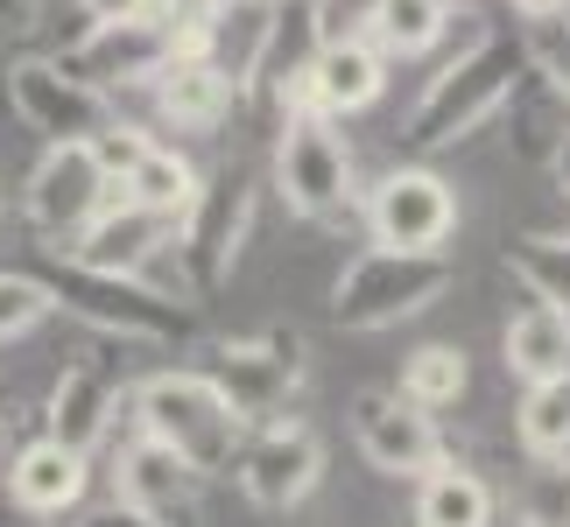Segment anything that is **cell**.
Returning a JSON list of instances; mask_svg holds the SVG:
<instances>
[{
    "instance_id": "12",
    "label": "cell",
    "mask_w": 570,
    "mask_h": 527,
    "mask_svg": "<svg viewBox=\"0 0 570 527\" xmlns=\"http://www.w3.org/2000/svg\"><path fill=\"white\" fill-rule=\"evenodd\" d=\"M345 422H353V450L366 457V471L381 478H430L451 457L436 415H423L402 387H360Z\"/></svg>"
},
{
    "instance_id": "23",
    "label": "cell",
    "mask_w": 570,
    "mask_h": 527,
    "mask_svg": "<svg viewBox=\"0 0 570 527\" xmlns=\"http://www.w3.org/2000/svg\"><path fill=\"white\" fill-rule=\"evenodd\" d=\"M197 190H205V169H197L177 141H156V148L135 162V176L120 183L127 205L156 211V218H169V226H184V211L197 205Z\"/></svg>"
},
{
    "instance_id": "2",
    "label": "cell",
    "mask_w": 570,
    "mask_h": 527,
    "mask_svg": "<svg viewBox=\"0 0 570 527\" xmlns=\"http://www.w3.org/2000/svg\"><path fill=\"white\" fill-rule=\"evenodd\" d=\"M42 289L63 317H78L85 331L99 338H120V345H156V351H177L197 338V302L169 296L163 281L148 275H120V268H92L78 253H42L36 260Z\"/></svg>"
},
{
    "instance_id": "28",
    "label": "cell",
    "mask_w": 570,
    "mask_h": 527,
    "mask_svg": "<svg viewBox=\"0 0 570 527\" xmlns=\"http://www.w3.org/2000/svg\"><path fill=\"white\" fill-rule=\"evenodd\" d=\"M42 317H57V302H50V289H42V275H36V268H0V345L29 338Z\"/></svg>"
},
{
    "instance_id": "22",
    "label": "cell",
    "mask_w": 570,
    "mask_h": 527,
    "mask_svg": "<svg viewBox=\"0 0 570 527\" xmlns=\"http://www.w3.org/2000/svg\"><path fill=\"white\" fill-rule=\"evenodd\" d=\"M493 520H500V493L472 465L444 457L430 478H415V527H493Z\"/></svg>"
},
{
    "instance_id": "6",
    "label": "cell",
    "mask_w": 570,
    "mask_h": 527,
    "mask_svg": "<svg viewBox=\"0 0 570 527\" xmlns=\"http://www.w3.org/2000/svg\"><path fill=\"white\" fill-rule=\"evenodd\" d=\"M451 253H402V247H360L332 275V324L338 331H394L423 317L451 289Z\"/></svg>"
},
{
    "instance_id": "33",
    "label": "cell",
    "mask_w": 570,
    "mask_h": 527,
    "mask_svg": "<svg viewBox=\"0 0 570 527\" xmlns=\"http://www.w3.org/2000/svg\"><path fill=\"white\" fill-rule=\"evenodd\" d=\"M148 148H156V135H148V127H135V120H114V127H106V135L92 141V156H99V169L114 176V183H127V176H135V162L148 156Z\"/></svg>"
},
{
    "instance_id": "8",
    "label": "cell",
    "mask_w": 570,
    "mask_h": 527,
    "mask_svg": "<svg viewBox=\"0 0 570 527\" xmlns=\"http://www.w3.org/2000/svg\"><path fill=\"white\" fill-rule=\"evenodd\" d=\"M114 205H120V183L99 169L92 148H42L29 183H21V218L42 239V253H71Z\"/></svg>"
},
{
    "instance_id": "32",
    "label": "cell",
    "mask_w": 570,
    "mask_h": 527,
    "mask_svg": "<svg viewBox=\"0 0 570 527\" xmlns=\"http://www.w3.org/2000/svg\"><path fill=\"white\" fill-rule=\"evenodd\" d=\"M381 14V0H311V42H345L366 36Z\"/></svg>"
},
{
    "instance_id": "19",
    "label": "cell",
    "mask_w": 570,
    "mask_h": 527,
    "mask_svg": "<svg viewBox=\"0 0 570 527\" xmlns=\"http://www.w3.org/2000/svg\"><path fill=\"white\" fill-rule=\"evenodd\" d=\"M148 106H156V120L177 127V135H218L239 99H233V84L218 78L212 57H169L156 71V84H148Z\"/></svg>"
},
{
    "instance_id": "20",
    "label": "cell",
    "mask_w": 570,
    "mask_h": 527,
    "mask_svg": "<svg viewBox=\"0 0 570 527\" xmlns=\"http://www.w3.org/2000/svg\"><path fill=\"white\" fill-rule=\"evenodd\" d=\"M177 247V226H169V218H156V211H141V205H120L99 218L92 232L78 239V260H92V268H120V275H148L156 268V260Z\"/></svg>"
},
{
    "instance_id": "35",
    "label": "cell",
    "mask_w": 570,
    "mask_h": 527,
    "mask_svg": "<svg viewBox=\"0 0 570 527\" xmlns=\"http://www.w3.org/2000/svg\"><path fill=\"white\" fill-rule=\"evenodd\" d=\"M29 29H36V0H0V57H8V42L29 36Z\"/></svg>"
},
{
    "instance_id": "14",
    "label": "cell",
    "mask_w": 570,
    "mask_h": 527,
    "mask_svg": "<svg viewBox=\"0 0 570 527\" xmlns=\"http://www.w3.org/2000/svg\"><path fill=\"white\" fill-rule=\"evenodd\" d=\"M92 478H99V457H85V450H71V444H57V436L36 429V436H21L8 450L0 493H8V507L29 514V520H78Z\"/></svg>"
},
{
    "instance_id": "4",
    "label": "cell",
    "mask_w": 570,
    "mask_h": 527,
    "mask_svg": "<svg viewBox=\"0 0 570 527\" xmlns=\"http://www.w3.org/2000/svg\"><path fill=\"white\" fill-rule=\"evenodd\" d=\"M254 211H261V176L254 169L205 176L197 205L177 226V247L148 268V281H163V289L184 296V302H205L218 281H233L239 253H247V239H254Z\"/></svg>"
},
{
    "instance_id": "39",
    "label": "cell",
    "mask_w": 570,
    "mask_h": 527,
    "mask_svg": "<svg viewBox=\"0 0 570 527\" xmlns=\"http://www.w3.org/2000/svg\"><path fill=\"white\" fill-rule=\"evenodd\" d=\"M0 527H42V520H29V514H14V507H8V493H0Z\"/></svg>"
},
{
    "instance_id": "27",
    "label": "cell",
    "mask_w": 570,
    "mask_h": 527,
    "mask_svg": "<svg viewBox=\"0 0 570 527\" xmlns=\"http://www.w3.org/2000/svg\"><path fill=\"white\" fill-rule=\"evenodd\" d=\"M508 268L535 302H557L570 317V232H521L508 247Z\"/></svg>"
},
{
    "instance_id": "26",
    "label": "cell",
    "mask_w": 570,
    "mask_h": 527,
    "mask_svg": "<svg viewBox=\"0 0 570 527\" xmlns=\"http://www.w3.org/2000/svg\"><path fill=\"white\" fill-rule=\"evenodd\" d=\"M387 50V63L394 57H423V50H436V42L451 36V0H381V14H374V29H366Z\"/></svg>"
},
{
    "instance_id": "36",
    "label": "cell",
    "mask_w": 570,
    "mask_h": 527,
    "mask_svg": "<svg viewBox=\"0 0 570 527\" xmlns=\"http://www.w3.org/2000/svg\"><path fill=\"white\" fill-rule=\"evenodd\" d=\"M85 8V21H135V14H148L156 0H78Z\"/></svg>"
},
{
    "instance_id": "5",
    "label": "cell",
    "mask_w": 570,
    "mask_h": 527,
    "mask_svg": "<svg viewBox=\"0 0 570 527\" xmlns=\"http://www.w3.org/2000/svg\"><path fill=\"white\" fill-rule=\"evenodd\" d=\"M268 190L303 226H353L366 183H360L353 141H345V120H332V113H289L282 120L275 156H268Z\"/></svg>"
},
{
    "instance_id": "24",
    "label": "cell",
    "mask_w": 570,
    "mask_h": 527,
    "mask_svg": "<svg viewBox=\"0 0 570 527\" xmlns=\"http://www.w3.org/2000/svg\"><path fill=\"white\" fill-rule=\"evenodd\" d=\"M514 436L535 465H570V372L563 380H542V387H521Z\"/></svg>"
},
{
    "instance_id": "9",
    "label": "cell",
    "mask_w": 570,
    "mask_h": 527,
    "mask_svg": "<svg viewBox=\"0 0 570 527\" xmlns=\"http://www.w3.org/2000/svg\"><path fill=\"white\" fill-rule=\"evenodd\" d=\"M8 106L29 135H42V148H92L120 120V99L85 84L63 57H14L8 63Z\"/></svg>"
},
{
    "instance_id": "11",
    "label": "cell",
    "mask_w": 570,
    "mask_h": 527,
    "mask_svg": "<svg viewBox=\"0 0 570 527\" xmlns=\"http://www.w3.org/2000/svg\"><path fill=\"white\" fill-rule=\"evenodd\" d=\"M99 457H106V478H114L120 507H135L163 527H197V493H205L212 478H197L169 444H156V436L135 422V408H127V422L114 429V444Z\"/></svg>"
},
{
    "instance_id": "15",
    "label": "cell",
    "mask_w": 570,
    "mask_h": 527,
    "mask_svg": "<svg viewBox=\"0 0 570 527\" xmlns=\"http://www.w3.org/2000/svg\"><path fill=\"white\" fill-rule=\"evenodd\" d=\"M127 387L106 359H71L50 380V394H42V436H57V444H71L85 457H99L106 444H114V429L127 422Z\"/></svg>"
},
{
    "instance_id": "7",
    "label": "cell",
    "mask_w": 570,
    "mask_h": 527,
    "mask_svg": "<svg viewBox=\"0 0 570 527\" xmlns=\"http://www.w3.org/2000/svg\"><path fill=\"white\" fill-rule=\"evenodd\" d=\"M212 387L239 408L247 429H268L289 415V401L303 394V372H311V345H303L296 324H261V331H233V338H212L205 359Z\"/></svg>"
},
{
    "instance_id": "16",
    "label": "cell",
    "mask_w": 570,
    "mask_h": 527,
    "mask_svg": "<svg viewBox=\"0 0 570 527\" xmlns=\"http://www.w3.org/2000/svg\"><path fill=\"white\" fill-rule=\"evenodd\" d=\"M169 57H184L177 42H169V29L156 14H135V21H92L71 50H63V63L85 78V84H99V92H148L156 84V71Z\"/></svg>"
},
{
    "instance_id": "41",
    "label": "cell",
    "mask_w": 570,
    "mask_h": 527,
    "mask_svg": "<svg viewBox=\"0 0 570 527\" xmlns=\"http://www.w3.org/2000/svg\"><path fill=\"white\" fill-rule=\"evenodd\" d=\"M0 211H8V205H0Z\"/></svg>"
},
{
    "instance_id": "25",
    "label": "cell",
    "mask_w": 570,
    "mask_h": 527,
    "mask_svg": "<svg viewBox=\"0 0 570 527\" xmlns=\"http://www.w3.org/2000/svg\"><path fill=\"white\" fill-rule=\"evenodd\" d=\"M409 394L423 415H444L465 401V387H472V366H465V351L458 345H415L409 359H402V380H394Z\"/></svg>"
},
{
    "instance_id": "38",
    "label": "cell",
    "mask_w": 570,
    "mask_h": 527,
    "mask_svg": "<svg viewBox=\"0 0 570 527\" xmlns=\"http://www.w3.org/2000/svg\"><path fill=\"white\" fill-rule=\"evenodd\" d=\"M550 183L570 197V127H563V141H557V156H550Z\"/></svg>"
},
{
    "instance_id": "40",
    "label": "cell",
    "mask_w": 570,
    "mask_h": 527,
    "mask_svg": "<svg viewBox=\"0 0 570 527\" xmlns=\"http://www.w3.org/2000/svg\"><path fill=\"white\" fill-rule=\"evenodd\" d=\"M275 8H289V0H275Z\"/></svg>"
},
{
    "instance_id": "37",
    "label": "cell",
    "mask_w": 570,
    "mask_h": 527,
    "mask_svg": "<svg viewBox=\"0 0 570 527\" xmlns=\"http://www.w3.org/2000/svg\"><path fill=\"white\" fill-rule=\"evenodd\" d=\"M508 8L521 14V29H529V21H550V14H563L570 0H508Z\"/></svg>"
},
{
    "instance_id": "31",
    "label": "cell",
    "mask_w": 570,
    "mask_h": 527,
    "mask_svg": "<svg viewBox=\"0 0 570 527\" xmlns=\"http://www.w3.org/2000/svg\"><path fill=\"white\" fill-rule=\"evenodd\" d=\"M521 527H570V465H542L521 493Z\"/></svg>"
},
{
    "instance_id": "29",
    "label": "cell",
    "mask_w": 570,
    "mask_h": 527,
    "mask_svg": "<svg viewBox=\"0 0 570 527\" xmlns=\"http://www.w3.org/2000/svg\"><path fill=\"white\" fill-rule=\"evenodd\" d=\"M521 42H529V63H535V78L550 84V92L570 106V8L550 14V21H529L521 29Z\"/></svg>"
},
{
    "instance_id": "21",
    "label": "cell",
    "mask_w": 570,
    "mask_h": 527,
    "mask_svg": "<svg viewBox=\"0 0 570 527\" xmlns=\"http://www.w3.org/2000/svg\"><path fill=\"white\" fill-rule=\"evenodd\" d=\"M500 359H508V380H521V387L563 380L570 372V317L557 302L529 296V310H514L508 331H500Z\"/></svg>"
},
{
    "instance_id": "13",
    "label": "cell",
    "mask_w": 570,
    "mask_h": 527,
    "mask_svg": "<svg viewBox=\"0 0 570 527\" xmlns=\"http://www.w3.org/2000/svg\"><path fill=\"white\" fill-rule=\"evenodd\" d=\"M239 493H247V507L261 514H296L303 499L324 486V436L311 422H296V415H282V422L254 429L247 450H239Z\"/></svg>"
},
{
    "instance_id": "17",
    "label": "cell",
    "mask_w": 570,
    "mask_h": 527,
    "mask_svg": "<svg viewBox=\"0 0 570 527\" xmlns=\"http://www.w3.org/2000/svg\"><path fill=\"white\" fill-rule=\"evenodd\" d=\"M282 36H289V8H275V0H233V14L212 29L205 57L218 63V78L233 84V99L247 106L261 84L275 78V50Z\"/></svg>"
},
{
    "instance_id": "34",
    "label": "cell",
    "mask_w": 570,
    "mask_h": 527,
    "mask_svg": "<svg viewBox=\"0 0 570 527\" xmlns=\"http://www.w3.org/2000/svg\"><path fill=\"white\" fill-rule=\"evenodd\" d=\"M71 527H163V520H148V514H135V507H120V499H106V507H85Z\"/></svg>"
},
{
    "instance_id": "1",
    "label": "cell",
    "mask_w": 570,
    "mask_h": 527,
    "mask_svg": "<svg viewBox=\"0 0 570 527\" xmlns=\"http://www.w3.org/2000/svg\"><path fill=\"white\" fill-rule=\"evenodd\" d=\"M529 42H521V29H487L472 36L458 57H444L436 71L423 78V92H415V106L402 113V156L423 162L436 156V148H458L472 141L487 120L508 113V99L521 92V78H529Z\"/></svg>"
},
{
    "instance_id": "30",
    "label": "cell",
    "mask_w": 570,
    "mask_h": 527,
    "mask_svg": "<svg viewBox=\"0 0 570 527\" xmlns=\"http://www.w3.org/2000/svg\"><path fill=\"white\" fill-rule=\"evenodd\" d=\"M169 29V42H177L184 57H205V42H212V29L218 21L233 14V0H156V8H148Z\"/></svg>"
},
{
    "instance_id": "3",
    "label": "cell",
    "mask_w": 570,
    "mask_h": 527,
    "mask_svg": "<svg viewBox=\"0 0 570 527\" xmlns=\"http://www.w3.org/2000/svg\"><path fill=\"white\" fill-rule=\"evenodd\" d=\"M127 408H135V422L156 436V444L177 450L197 478H233L239 450H247V436H254L247 422H239V408L212 387L205 366L141 372V380L127 387Z\"/></svg>"
},
{
    "instance_id": "18",
    "label": "cell",
    "mask_w": 570,
    "mask_h": 527,
    "mask_svg": "<svg viewBox=\"0 0 570 527\" xmlns=\"http://www.w3.org/2000/svg\"><path fill=\"white\" fill-rule=\"evenodd\" d=\"M303 78H311V106H317V113L360 120L366 106H381V92H387V50L374 36L317 42L311 63H303Z\"/></svg>"
},
{
    "instance_id": "10",
    "label": "cell",
    "mask_w": 570,
    "mask_h": 527,
    "mask_svg": "<svg viewBox=\"0 0 570 527\" xmlns=\"http://www.w3.org/2000/svg\"><path fill=\"white\" fill-rule=\"evenodd\" d=\"M360 226L374 247H402V253H444L458 232V190L436 176L430 162H394L381 169L360 197Z\"/></svg>"
}]
</instances>
